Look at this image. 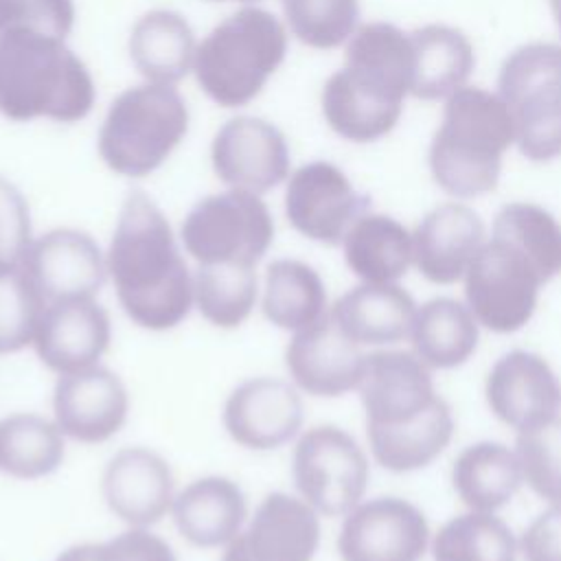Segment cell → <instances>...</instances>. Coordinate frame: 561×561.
<instances>
[{"label":"cell","instance_id":"44dd1931","mask_svg":"<svg viewBox=\"0 0 561 561\" xmlns=\"http://www.w3.org/2000/svg\"><path fill=\"white\" fill-rule=\"evenodd\" d=\"M484 397L495 419L524 432L557 419L561 383L541 355L515 348L491 366Z\"/></svg>","mask_w":561,"mask_h":561},{"label":"cell","instance_id":"f6af8a7d","mask_svg":"<svg viewBox=\"0 0 561 561\" xmlns=\"http://www.w3.org/2000/svg\"><path fill=\"white\" fill-rule=\"evenodd\" d=\"M550 2V9H552V15L557 20V26L561 31V0H548Z\"/></svg>","mask_w":561,"mask_h":561},{"label":"cell","instance_id":"e0dca14e","mask_svg":"<svg viewBox=\"0 0 561 561\" xmlns=\"http://www.w3.org/2000/svg\"><path fill=\"white\" fill-rule=\"evenodd\" d=\"M430 370L414 351L366 355L357 386L366 427H401L427 414L440 399Z\"/></svg>","mask_w":561,"mask_h":561},{"label":"cell","instance_id":"d590c367","mask_svg":"<svg viewBox=\"0 0 561 561\" xmlns=\"http://www.w3.org/2000/svg\"><path fill=\"white\" fill-rule=\"evenodd\" d=\"M432 557L434 561H515L517 539L502 517L469 511L438 528Z\"/></svg>","mask_w":561,"mask_h":561},{"label":"cell","instance_id":"7bdbcfd3","mask_svg":"<svg viewBox=\"0 0 561 561\" xmlns=\"http://www.w3.org/2000/svg\"><path fill=\"white\" fill-rule=\"evenodd\" d=\"M33 239L26 199L11 182L0 178V272L20 270Z\"/></svg>","mask_w":561,"mask_h":561},{"label":"cell","instance_id":"8992f818","mask_svg":"<svg viewBox=\"0 0 561 561\" xmlns=\"http://www.w3.org/2000/svg\"><path fill=\"white\" fill-rule=\"evenodd\" d=\"M504 101L519 151L535 162L561 153V46L533 42L515 48L502 64Z\"/></svg>","mask_w":561,"mask_h":561},{"label":"cell","instance_id":"8d00e7d4","mask_svg":"<svg viewBox=\"0 0 561 561\" xmlns=\"http://www.w3.org/2000/svg\"><path fill=\"white\" fill-rule=\"evenodd\" d=\"M493 237L519 248L543 274L546 283L561 272V226L537 204H506L493 219Z\"/></svg>","mask_w":561,"mask_h":561},{"label":"cell","instance_id":"836d02e7","mask_svg":"<svg viewBox=\"0 0 561 561\" xmlns=\"http://www.w3.org/2000/svg\"><path fill=\"white\" fill-rule=\"evenodd\" d=\"M261 276L256 267L195 265L193 311L221 331L239 329L259 307Z\"/></svg>","mask_w":561,"mask_h":561},{"label":"cell","instance_id":"cb8c5ba5","mask_svg":"<svg viewBox=\"0 0 561 561\" xmlns=\"http://www.w3.org/2000/svg\"><path fill=\"white\" fill-rule=\"evenodd\" d=\"M403 99L379 83L342 68L322 88V114L329 127L353 142L386 136L399 121Z\"/></svg>","mask_w":561,"mask_h":561},{"label":"cell","instance_id":"83f0119b","mask_svg":"<svg viewBox=\"0 0 561 561\" xmlns=\"http://www.w3.org/2000/svg\"><path fill=\"white\" fill-rule=\"evenodd\" d=\"M412 90L423 101L454 94L473 70V48L467 35L445 24H427L410 33Z\"/></svg>","mask_w":561,"mask_h":561},{"label":"cell","instance_id":"3957f363","mask_svg":"<svg viewBox=\"0 0 561 561\" xmlns=\"http://www.w3.org/2000/svg\"><path fill=\"white\" fill-rule=\"evenodd\" d=\"M515 140L504 101L482 88L449 94L430 147L436 184L454 197H478L497 186L502 156Z\"/></svg>","mask_w":561,"mask_h":561},{"label":"cell","instance_id":"52a82bcc","mask_svg":"<svg viewBox=\"0 0 561 561\" xmlns=\"http://www.w3.org/2000/svg\"><path fill=\"white\" fill-rule=\"evenodd\" d=\"M180 241L195 265L256 267L274 241V221L261 195L228 188L188 210Z\"/></svg>","mask_w":561,"mask_h":561},{"label":"cell","instance_id":"d4e9b609","mask_svg":"<svg viewBox=\"0 0 561 561\" xmlns=\"http://www.w3.org/2000/svg\"><path fill=\"white\" fill-rule=\"evenodd\" d=\"M333 322L359 346H390L410 335L414 298L397 283H359L329 309Z\"/></svg>","mask_w":561,"mask_h":561},{"label":"cell","instance_id":"d6a6232c","mask_svg":"<svg viewBox=\"0 0 561 561\" xmlns=\"http://www.w3.org/2000/svg\"><path fill=\"white\" fill-rule=\"evenodd\" d=\"M373 458L392 473H408L436 460L454 436V416L445 399L419 421L401 427H366Z\"/></svg>","mask_w":561,"mask_h":561},{"label":"cell","instance_id":"7c38bea8","mask_svg":"<svg viewBox=\"0 0 561 561\" xmlns=\"http://www.w3.org/2000/svg\"><path fill=\"white\" fill-rule=\"evenodd\" d=\"M368 213V197L331 162H309L289 175L285 217L291 228L318 243L342 245L351 226Z\"/></svg>","mask_w":561,"mask_h":561},{"label":"cell","instance_id":"5bb4252c","mask_svg":"<svg viewBox=\"0 0 561 561\" xmlns=\"http://www.w3.org/2000/svg\"><path fill=\"white\" fill-rule=\"evenodd\" d=\"M320 513L298 493H267L219 561H313L320 548Z\"/></svg>","mask_w":561,"mask_h":561},{"label":"cell","instance_id":"ee69618b","mask_svg":"<svg viewBox=\"0 0 561 561\" xmlns=\"http://www.w3.org/2000/svg\"><path fill=\"white\" fill-rule=\"evenodd\" d=\"M519 548L526 561H561V504H550L530 522Z\"/></svg>","mask_w":561,"mask_h":561},{"label":"cell","instance_id":"2e32d148","mask_svg":"<svg viewBox=\"0 0 561 561\" xmlns=\"http://www.w3.org/2000/svg\"><path fill=\"white\" fill-rule=\"evenodd\" d=\"M175 493L173 467L151 447L118 449L101 473L103 504L123 526L153 528L171 515Z\"/></svg>","mask_w":561,"mask_h":561},{"label":"cell","instance_id":"bcb514c9","mask_svg":"<svg viewBox=\"0 0 561 561\" xmlns=\"http://www.w3.org/2000/svg\"><path fill=\"white\" fill-rule=\"evenodd\" d=\"M239 2H250V0H239Z\"/></svg>","mask_w":561,"mask_h":561},{"label":"cell","instance_id":"4fadbf2b","mask_svg":"<svg viewBox=\"0 0 561 561\" xmlns=\"http://www.w3.org/2000/svg\"><path fill=\"white\" fill-rule=\"evenodd\" d=\"M127 383L99 364L85 370L57 375L50 397V416L66 440L99 445L114 438L129 419Z\"/></svg>","mask_w":561,"mask_h":561},{"label":"cell","instance_id":"9a60e30c","mask_svg":"<svg viewBox=\"0 0 561 561\" xmlns=\"http://www.w3.org/2000/svg\"><path fill=\"white\" fill-rule=\"evenodd\" d=\"M427 543V519L414 504L373 497L344 515L337 554L342 561H421Z\"/></svg>","mask_w":561,"mask_h":561},{"label":"cell","instance_id":"9c48e42d","mask_svg":"<svg viewBox=\"0 0 561 561\" xmlns=\"http://www.w3.org/2000/svg\"><path fill=\"white\" fill-rule=\"evenodd\" d=\"M543 283L539 267L519 248L491 234L465 274L467 307L480 327L515 333L530 322Z\"/></svg>","mask_w":561,"mask_h":561},{"label":"cell","instance_id":"ab89813d","mask_svg":"<svg viewBox=\"0 0 561 561\" xmlns=\"http://www.w3.org/2000/svg\"><path fill=\"white\" fill-rule=\"evenodd\" d=\"M44 302L20 270L0 272V355L33 346Z\"/></svg>","mask_w":561,"mask_h":561},{"label":"cell","instance_id":"7402d4cb","mask_svg":"<svg viewBox=\"0 0 561 561\" xmlns=\"http://www.w3.org/2000/svg\"><path fill=\"white\" fill-rule=\"evenodd\" d=\"M250 513L241 484L210 473L178 489L169 517L191 546L224 550L243 530Z\"/></svg>","mask_w":561,"mask_h":561},{"label":"cell","instance_id":"603a6c76","mask_svg":"<svg viewBox=\"0 0 561 561\" xmlns=\"http://www.w3.org/2000/svg\"><path fill=\"white\" fill-rule=\"evenodd\" d=\"M484 245V224L465 204L447 202L430 210L412 234L414 265L434 285L465 278Z\"/></svg>","mask_w":561,"mask_h":561},{"label":"cell","instance_id":"ac0fdd59","mask_svg":"<svg viewBox=\"0 0 561 561\" xmlns=\"http://www.w3.org/2000/svg\"><path fill=\"white\" fill-rule=\"evenodd\" d=\"M366 353L327 313L320 322L291 333L285 348L289 381L309 397L333 399L357 390Z\"/></svg>","mask_w":561,"mask_h":561},{"label":"cell","instance_id":"484cf974","mask_svg":"<svg viewBox=\"0 0 561 561\" xmlns=\"http://www.w3.org/2000/svg\"><path fill=\"white\" fill-rule=\"evenodd\" d=\"M259 309L272 327L291 335L320 322L331 307L324 280L309 263L276 259L261 276Z\"/></svg>","mask_w":561,"mask_h":561},{"label":"cell","instance_id":"74e56055","mask_svg":"<svg viewBox=\"0 0 561 561\" xmlns=\"http://www.w3.org/2000/svg\"><path fill=\"white\" fill-rule=\"evenodd\" d=\"M291 33L311 48H335L357 26V0H280Z\"/></svg>","mask_w":561,"mask_h":561},{"label":"cell","instance_id":"6da1fadb","mask_svg":"<svg viewBox=\"0 0 561 561\" xmlns=\"http://www.w3.org/2000/svg\"><path fill=\"white\" fill-rule=\"evenodd\" d=\"M107 280L123 313L162 333L193 311V270L158 204L140 191L125 197L105 250Z\"/></svg>","mask_w":561,"mask_h":561},{"label":"cell","instance_id":"30bf717a","mask_svg":"<svg viewBox=\"0 0 561 561\" xmlns=\"http://www.w3.org/2000/svg\"><path fill=\"white\" fill-rule=\"evenodd\" d=\"M302 392L280 377L259 375L237 383L221 408L228 438L248 451H274L302 432Z\"/></svg>","mask_w":561,"mask_h":561},{"label":"cell","instance_id":"f35d334b","mask_svg":"<svg viewBox=\"0 0 561 561\" xmlns=\"http://www.w3.org/2000/svg\"><path fill=\"white\" fill-rule=\"evenodd\" d=\"M515 454L524 482L541 500L561 504V419L517 432Z\"/></svg>","mask_w":561,"mask_h":561},{"label":"cell","instance_id":"4316f807","mask_svg":"<svg viewBox=\"0 0 561 561\" xmlns=\"http://www.w3.org/2000/svg\"><path fill=\"white\" fill-rule=\"evenodd\" d=\"M195 35L188 22L173 11L156 9L136 20L129 33V57L151 83H178L195 61Z\"/></svg>","mask_w":561,"mask_h":561},{"label":"cell","instance_id":"ffe728a7","mask_svg":"<svg viewBox=\"0 0 561 561\" xmlns=\"http://www.w3.org/2000/svg\"><path fill=\"white\" fill-rule=\"evenodd\" d=\"M110 342V313L88 298L44 305L31 348L50 373L68 375L99 366Z\"/></svg>","mask_w":561,"mask_h":561},{"label":"cell","instance_id":"4dcf8cb0","mask_svg":"<svg viewBox=\"0 0 561 561\" xmlns=\"http://www.w3.org/2000/svg\"><path fill=\"white\" fill-rule=\"evenodd\" d=\"M524 482L517 454L502 443L482 440L458 454L451 484L465 506L493 513L506 506Z\"/></svg>","mask_w":561,"mask_h":561},{"label":"cell","instance_id":"d6986e66","mask_svg":"<svg viewBox=\"0 0 561 561\" xmlns=\"http://www.w3.org/2000/svg\"><path fill=\"white\" fill-rule=\"evenodd\" d=\"M210 162L228 188L256 195L278 186L289 175L285 136L272 123L254 116H237L215 134Z\"/></svg>","mask_w":561,"mask_h":561},{"label":"cell","instance_id":"1f68e13d","mask_svg":"<svg viewBox=\"0 0 561 561\" xmlns=\"http://www.w3.org/2000/svg\"><path fill=\"white\" fill-rule=\"evenodd\" d=\"M66 436L37 412H11L0 419V473L33 482L53 476L66 458Z\"/></svg>","mask_w":561,"mask_h":561},{"label":"cell","instance_id":"60d3db41","mask_svg":"<svg viewBox=\"0 0 561 561\" xmlns=\"http://www.w3.org/2000/svg\"><path fill=\"white\" fill-rule=\"evenodd\" d=\"M55 561H178L171 543L151 528L125 526L103 541H81L64 548Z\"/></svg>","mask_w":561,"mask_h":561},{"label":"cell","instance_id":"b9f144b4","mask_svg":"<svg viewBox=\"0 0 561 561\" xmlns=\"http://www.w3.org/2000/svg\"><path fill=\"white\" fill-rule=\"evenodd\" d=\"M72 24V0H0V35L37 33L64 39Z\"/></svg>","mask_w":561,"mask_h":561},{"label":"cell","instance_id":"277c9868","mask_svg":"<svg viewBox=\"0 0 561 561\" xmlns=\"http://www.w3.org/2000/svg\"><path fill=\"white\" fill-rule=\"evenodd\" d=\"M285 53V26L265 9L245 7L197 44L193 72L208 99L224 107H239L265 88Z\"/></svg>","mask_w":561,"mask_h":561},{"label":"cell","instance_id":"5b68a950","mask_svg":"<svg viewBox=\"0 0 561 561\" xmlns=\"http://www.w3.org/2000/svg\"><path fill=\"white\" fill-rule=\"evenodd\" d=\"M186 129L188 110L180 92L147 81L114 99L99 131V153L114 173L142 178L173 153Z\"/></svg>","mask_w":561,"mask_h":561},{"label":"cell","instance_id":"f1b7e54d","mask_svg":"<svg viewBox=\"0 0 561 561\" xmlns=\"http://www.w3.org/2000/svg\"><path fill=\"white\" fill-rule=\"evenodd\" d=\"M346 267L362 283H397L414 263L412 234L388 215H362L342 241Z\"/></svg>","mask_w":561,"mask_h":561},{"label":"cell","instance_id":"7a4b0ae2","mask_svg":"<svg viewBox=\"0 0 561 561\" xmlns=\"http://www.w3.org/2000/svg\"><path fill=\"white\" fill-rule=\"evenodd\" d=\"M94 105V81L64 39L0 35V114L11 121L75 123Z\"/></svg>","mask_w":561,"mask_h":561},{"label":"cell","instance_id":"e575fe53","mask_svg":"<svg viewBox=\"0 0 561 561\" xmlns=\"http://www.w3.org/2000/svg\"><path fill=\"white\" fill-rule=\"evenodd\" d=\"M346 68L403 96L412 90V39L388 22H370L348 37Z\"/></svg>","mask_w":561,"mask_h":561},{"label":"cell","instance_id":"8fae6325","mask_svg":"<svg viewBox=\"0 0 561 561\" xmlns=\"http://www.w3.org/2000/svg\"><path fill=\"white\" fill-rule=\"evenodd\" d=\"M20 272L44 305L96 298L107 283L105 250L79 228H53L35 237Z\"/></svg>","mask_w":561,"mask_h":561},{"label":"cell","instance_id":"ba28073f","mask_svg":"<svg viewBox=\"0 0 561 561\" xmlns=\"http://www.w3.org/2000/svg\"><path fill=\"white\" fill-rule=\"evenodd\" d=\"M368 458L337 425L302 430L294 440L291 480L296 493L322 517H344L364 500Z\"/></svg>","mask_w":561,"mask_h":561},{"label":"cell","instance_id":"f546056e","mask_svg":"<svg viewBox=\"0 0 561 561\" xmlns=\"http://www.w3.org/2000/svg\"><path fill=\"white\" fill-rule=\"evenodd\" d=\"M412 351L430 368L462 366L478 348L480 322L467 305L454 298H432L416 309Z\"/></svg>","mask_w":561,"mask_h":561}]
</instances>
